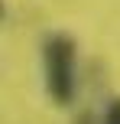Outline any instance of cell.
<instances>
[{
  "instance_id": "obj_1",
  "label": "cell",
  "mask_w": 120,
  "mask_h": 124,
  "mask_svg": "<svg viewBox=\"0 0 120 124\" xmlns=\"http://www.w3.org/2000/svg\"><path fill=\"white\" fill-rule=\"evenodd\" d=\"M75 39L68 33H52L42 43V72L45 88L55 105H71L75 101Z\"/></svg>"
},
{
  "instance_id": "obj_2",
  "label": "cell",
  "mask_w": 120,
  "mask_h": 124,
  "mask_svg": "<svg viewBox=\"0 0 120 124\" xmlns=\"http://www.w3.org/2000/svg\"><path fill=\"white\" fill-rule=\"evenodd\" d=\"M104 124H120V98H114V101H110L107 114H104Z\"/></svg>"
}]
</instances>
